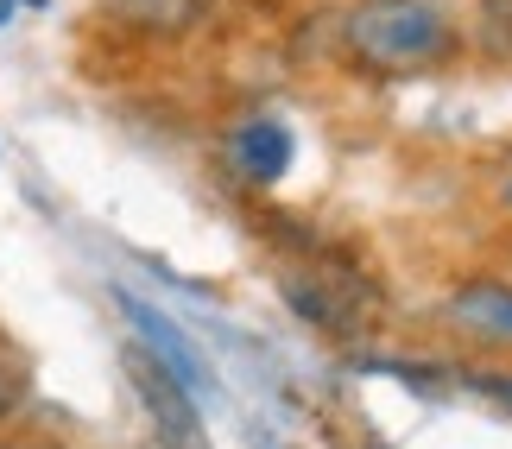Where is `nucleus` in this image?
Masks as SVG:
<instances>
[{
    "instance_id": "nucleus-10",
    "label": "nucleus",
    "mask_w": 512,
    "mask_h": 449,
    "mask_svg": "<svg viewBox=\"0 0 512 449\" xmlns=\"http://www.w3.org/2000/svg\"><path fill=\"white\" fill-rule=\"evenodd\" d=\"M481 386H487V393H500V399H506V405H512V374H487V380H481Z\"/></svg>"
},
{
    "instance_id": "nucleus-5",
    "label": "nucleus",
    "mask_w": 512,
    "mask_h": 449,
    "mask_svg": "<svg viewBox=\"0 0 512 449\" xmlns=\"http://www.w3.org/2000/svg\"><path fill=\"white\" fill-rule=\"evenodd\" d=\"M449 323L475 342H494V348H512V285L500 279H468L456 285L449 298Z\"/></svg>"
},
{
    "instance_id": "nucleus-2",
    "label": "nucleus",
    "mask_w": 512,
    "mask_h": 449,
    "mask_svg": "<svg viewBox=\"0 0 512 449\" xmlns=\"http://www.w3.org/2000/svg\"><path fill=\"white\" fill-rule=\"evenodd\" d=\"M279 291L310 329H323V336H354L361 317H367V285L342 279V272H285Z\"/></svg>"
},
{
    "instance_id": "nucleus-7",
    "label": "nucleus",
    "mask_w": 512,
    "mask_h": 449,
    "mask_svg": "<svg viewBox=\"0 0 512 449\" xmlns=\"http://www.w3.org/2000/svg\"><path fill=\"white\" fill-rule=\"evenodd\" d=\"M114 13H127L133 26L146 32H184L196 13H203V0H114Z\"/></svg>"
},
{
    "instance_id": "nucleus-8",
    "label": "nucleus",
    "mask_w": 512,
    "mask_h": 449,
    "mask_svg": "<svg viewBox=\"0 0 512 449\" xmlns=\"http://www.w3.org/2000/svg\"><path fill=\"white\" fill-rule=\"evenodd\" d=\"M481 51L512 57V0H481Z\"/></svg>"
},
{
    "instance_id": "nucleus-11",
    "label": "nucleus",
    "mask_w": 512,
    "mask_h": 449,
    "mask_svg": "<svg viewBox=\"0 0 512 449\" xmlns=\"http://www.w3.org/2000/svg\"><path fill=\"white\" fill-rule=\"evenodd\" d=\"M0 449H38V443H0Z\"/></svg>"
},
{
    "instance_id": "nucleus-6",
    "label": "nucleus",
    "mask_w": 512,
    "mask_h": 449,
    "mask_svg": "<svg viewBox=\"0 0 512 449\" xmlns=\"http://www.w3.org/2000/svg\"><path fill=\"white\" fill-rule=\"evenodd\" d=\"M228 152H234V165H241L247 184H279L285 171H291V152H298V140H291L285 121H247V127H234Z\"/></svg>"
},
{
    "instance_id": "nucleus-3",
    "label": "nucleus",
    "mask_w": 512,
    "mask_h": 449,
    "mask_svg": "<svg viewBox=\"0 0 512 449\" xmlns=\"http://www.w3.org/2000/svg\"><path fill=\"white\" fill-rule=\"evenodd\" d=\"M127 374H133V393L146 399V412L159 418L165 443L177 449H203V418H196V393H184L159 361L146 355V348H127Z\"/></svg>"
},
{
    "instance_id": "nucleus-12",
    "label": "nucleus",
    "mask_w": 512,
    "mask_h": 449,
    "mask_svg": "<svg viewBox=\"0 0 512 449\" xmlns=\"http://www.w3.org/2000/svg\"><path fill=\"white\" fill-rule=\"evenodd\" d=\"M26 7H45V0H26Z\"/></svg>"
},
{
    "instance_id": "nucleus-4",
    "label": "nucleus",
    "mask_w": 512,
    "mask_h": 449,
    "mask_svg": "<svg viewBox=\"0 0 512 449\" xmlns=\"http://www.w3.org/2000/svg\"><path fill=\"white\" fill-rule=\"evenodd\" d=\"M114 304H121V317L133 323V336L146 342V355L165 367V374L184 386V393H203L209 386V367H203V355L184 342V329H177L165 310H152V304H140V298H127V291H114Z\"/></svg>"
},
{
    "instance_id": "nucleus-9",
    "label": "nucleus",
    "mask_w": 512,
    "mask_h": 449,
    "mask_svg": "<svg viewBox=\"0 0 512 449\" xmlns=\"http://www.w3.org/2000/svg\"><path fill=\"white\" fill-rule=\"evenodd\" d=\"M494 190H500V203H506V209H512V159H506V165H500V171H494Z\"/></svg>"
},
{
    "instance_id": "nucleus-1",
    "label": "nucleus",
    "mask_w": 512,
    "mask_h": 449,
    "mask_svg": "<svg viewBox=\"0 0 512 449\" xmlns=\"http://www.w3.org/2000/svg\"><path fill=\"white\" fill-rule=\"evenodd\" d=\"M348 51L361 70L380 76H411V70H437L456 51V26L437 0H361L348 13Z\"/></svg>"
}]
</instances>
